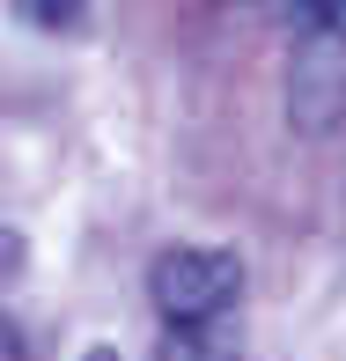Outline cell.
Segmentation results:
<instances>
[{"label":"cell","mask_w":346,"mask_h":361,"mask_svg":"<svg viewBox=\"0 0 346 361\" xmlns=\"http://www.w3.org/2000/svg\"><path fill=\"white\" fill-rule=\"evenodd\" d=\"M295 59H288V111L302 133H332L346 118V0L288 8Z\"/></svg>","instance_id":"cell-1"},{"label":"cell","mask_w":346,"mask_h":361,"mask_svg":"<svg viewBox=\"0 0 346 361\" xmlns=\"http://www.w3.org/2000/svg\"><path fill=\"white\" fill-rule=\"evenodd\" d=\"M147 302H155L162 332H192V324H228L243 310V258L206 251V243H177L147 266Z\"/></svg>","instance_id":"cell-2"},{"label":"cell","mask_w":346,"mask_h":361,"mask_svg":"<svg viewBox=\"0 0 346 361\" xmlns=\"http://www.w3.org/2000/svg\"><path fill=\"white\" fill-rule=\"evenodd\" d=\"M155 361H243L236 317H228V324H192V332H162Z\"/></svg>","instance_id":"cell-3"},{"label":"cell","mask_w":346,"mask_h":361,"mask_svg":"<svg viewBox=\"0 0 346 361\" xmlns=\"http://www.w3.org/2000/svg\"><path fill=\"white\" fill-rule=\"evenodd\" d=\"M0 361H23V324L0 310Z\"/></svg>","instance_id":"cell-4"},{"label":"cell","mask_w":346,"mask_h":361,"mask_svg":"<svg viewBox=\"0 0 346 361\" xmlns=\"http://www.w3.org/2000/svg\"><path fill=\"white\" fill-rule=\"evenodd\" d=\"M81 361H118V354H111V347H96V354H81Z\"/></svg>","instance_id":"cell-5"}]
</instances>
